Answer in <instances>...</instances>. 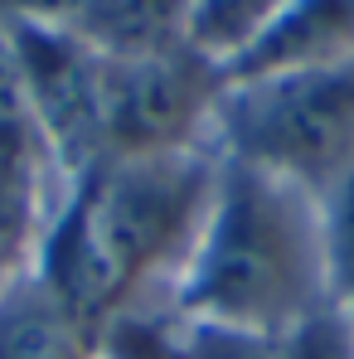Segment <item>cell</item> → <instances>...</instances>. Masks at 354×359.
<instances>
[{
    "mask_svg": "<svg viewBox=\"0 0 354 359\" xmlns=\"http://www.w3.org/2000/svg\"><path fill=\"white\" fill-rule=\"evenodd\" d=\"M282 10H287V0H194L189 20H184V44L224 63V73H229L277 25Z\"/></svg>",
    "mask_w": 354,
    "mask_h": 359,
    "instance_id": "obj_9",
    "label": "cell"
},
{
    "mask_svg": "<svg viewBox=\"0 0 354 359\" xmlns=\"http://www.w3.org/2000/svg\"><path fill=\"white\" fill-rule=\"evenodd\" d=\"M320 233H325L330 306H345L354 301V170L320 199Z\"/></svg>",
    "mask_w": 354,
    "mask_h": 359,
    "instance_id": "obj_11",
    "label": "cell"
},
{
    "mask_svg": "<svg viewBox=\"0 0 354 359\" xmlns=\"http://www.w3.org/2000/svg\"><path fill=\"white\" fill-rule=\"evenodd\" d=\"M219 151L107 156L63 184L44 224L34 272L93 330L175 282L204 224Z\"/></svg>",
    "mask_w": 354,
    "mask_h": 359,
    "instance_id": "obj_1",
    "label": "cell"
},
{
    "mask_svg": "<svg viewBox=\"0 0 354 359\" xmlns=\"http://www.w3.org/2000/svg\"><path fill=\"white\" fill-rule=\"evenodd\" d=\"M0 34L15 54L59 184H73L97 161H107V63L112 59L83 34L49 20L0 15Z\"/></svg>",
    "mask_w": 354,
    "mask_h": 359,
    "instance_id": "obj_5",
    "label": "cell"
},
{
    "mask_svg": "<svg viewBox=\"0 0 354 359\" xmlns=\"http://www.w3.org/2000/svg\"><path fill=\"white\" fill-rule=\"evenodd\" d=\"M165 297L179 316L282 340L330 306L320 199L219 156L214 194Z\"/></svg>",
    "mask_w": 354,
    "mask_h": 359,
    "instance_id": "obj_2",
    "label": "cell"
},
{
    "mask_svg": "<svg viewBox=\"0 0 354 359\" xmlns=\"http://www.w3.org/2000/svg\"><path fill=\"white\" fill-rule=\"evenodd\" d=\"M214 151L325 199L354 170V59L233 78L214 117Z\"/></svg>",
    "mask_w": 354,
    "mask_h": 359,
    "instance_id": "obj_3",
    "label": "cell"
},
{
    "mask_svg": "<svg viewBox=\"0 0 354 359\" xmlns=\"http://www.w3.org/2000/svg\"><path fill=\"white\" fill-rule=\"evenodd\" d=\"M0 359H97V335L29 267L0 297Z\"/></svg>",
    "mask_w": 354,
    "mask_h": 359,
    "instance_id": "obj_7",
    "label": "cell"
},
{
    "mask_svg": "<svg viewBox=\"0 0 354 359\" xmlns=\"http://www.w3.org/2000/svg\"><path fill=\"white\" fill-rule=\"evenodd\" d=\"M170 359H282V340H267V335H247V330H229V325H209V320L179 316Z\"/></svg>",
    "mask_w": 354,
    "mask_h": 359,
    "instance_id": "obj_12",
    "label": "cell"
},
{
    "mask_svg": "<svg viewBox=\"0 0 354 359\" xmlns=\"http://www.w3.org/2000/svg\"><path fill=\"white\" fill-rule=\"evenodd\" d=\"M282 359H354V330L340 306H320L292 335H282Z\"/></svg>",
    "mask_w": 354,
    "mask_h": 359,
    "instance_id": "obj_13",
    "label": "cell"
},
{
    "mask_svg": "<svg viewBox=\"0 0 354 359\" xmlns=\"http://www.w3.org/2000/svg\"><path fill=\"white\" fill-rule=\"evenodd\" d=\"M354 59V0H287L277 25L229 68L233 78L282 68H330Z\"/></svg>",
    "mask_w": 354,
    "mask_h": 359,
    "instance_id": "obj_6",
    "label": "cell"
},
{
    "mask_svg": "<svg viewBox=\"0 0 354 359\" xmlns=\"http://www.w3.org/2000/svg\"><path fill=\"white\" fill-rule=\"evenodd\" d=\"M224 63L194 44H165L107 63V156H179L214 151L224 102Z\"/></svg>",
    "mask_w": 354,
    "mask_h": 359,
    "instance_id": "obj_4",
    "label": "cell"
},
{
    "mask_svg": "<svg viewBox=\"0 0 354 359\" xmlns=\"http://www.w3.org/2000/svg\"><path fill=\"white\" fill-rule=\"evenodd\" d=\"M0 175H20V180H39L49 184L54 194H63L59 170L49 161V146H44V131L34 121L29 107V93L20 83V68L15 54L0 34Z\"/></svg>",
    "mask_w": 354,
    "mask_h": 359,
    "instance_id": "obj_8",
    "label": "cell"
},
{
    "mask_svg": "<svg viewBox=\"0 0 354 359\" xmlns=\"http://www.w3.org/2000/svg\"><path fill=\"white\" fill-rule=\"evenodd\" d=\"M54 204H59V194L49 184L0 175V297L34 267V252H39Z\"/></svg>",
    "mask_w": 354,
    "mask_h": 359,
    "instance_id": "obj_10",
    "label": "cell"
}]
</instances>
